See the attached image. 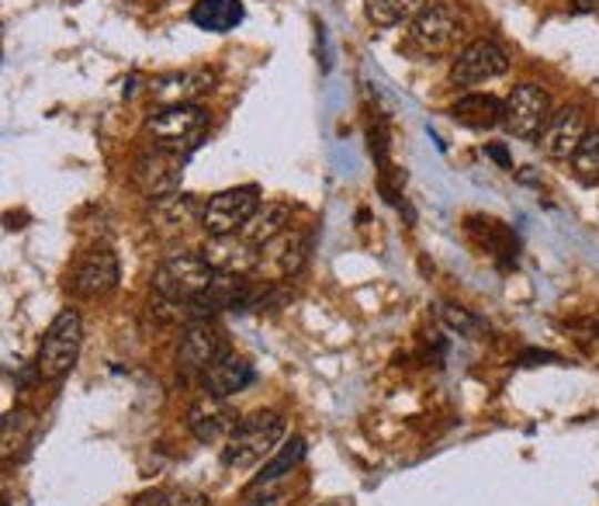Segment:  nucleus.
I'll return each mask as SVG.
<instances>
[{
  "instance_id": "obj_1",
  "label": "nucleus",
  "mask_w": 599,
  "mask_h": 506,
  "mask_svg": "<svg viewBox=\"0 0 599 506\" xmlns=\"http://www.w3.org/2000/svg\"><path fill=\"white\" fill-rule=\"evenodd\" d=\"M142 132H146L150 146L187 156L209 132V111L202 104H163L150 111Z\"/></svg>"
},
{
  "instance_id": "obj_2",
  "label": "nucleus",
  "mask_w": 599,
  "mask_h": 506,
  "mask_svg": "<svg viewBox=\"0 0 599 506\" xmlns=\"http://www.w3.org/2000/svg\"><path fill=\"white\" fill-rule=\"evenodd\" d=\"M284 437V416L261 409L246 419H240V427L233 431V437L222 447V465L225 468H253L264 458L274 455L277 441Z\"/></svg>"
},
{
  "instance_id": "obj_3",
  "label": "nucleus",
  "mask_w": 599,
  "mask_h": 506,
  "mask_svg": "<svg viewBox=\"0 0 599 506\" xmlns=\"http://www.w3.org/2000/svg\"><path fill=\"white\" fill-rule=\"evenodd\" d=\"M219 277V271L202 257V253H170V257L153 271V292L170 302H197Z\"/></svg>"
},
{
  "instance_id": "obj_4",
  "label": "nucleus",
  "mask_w": 599,
  "mask_h": 506,
  "mask_svg": "<svg viewBox=\"0 0 599 506\" xmlns=\"http://www.w3.org/2000/svg\"><path fill=\"white\" fill-rule=\"evenodd\" d=\"M80 344H83V323L77 308H63L55 316L39 344V357H35V375L45 382H60L73 372V364L80 357Z\"/></svg>"
},
{
  "instance_id": "obj_5",
  "label": "nucleus",
  "mask_w": 599,
  "mask_h": 506,
  "mask_svg": "<svg viewBox=\"0 0 599 506\" xmlns=\"http://www.w3.org/2000/svg\"><path fill=\"white\" fill-rule=\"evenodd\" d=\"M264 205L261 188L256 184H240V188H225L205 202L202 212V230L205 236H230L240 233L246 222L256 215V209Z\"/></svg>"
},
{
  "instance_id": "obj_6",
  "label": "nucleus",
  "mask_w": 599,
  "mask_h": 506,
  "mask_svg": "<svg viewBox=\"0 0 599 506\" xmlns=\"http://www.w3.org/2000/svg\"><path fill=\"white\" fill-rule=\"evenodd\" d=\"M551 98L545 88H537V83H520V88H512L509 98L502 101V125L509 129V135L524 139H540L551 122Z\"/></svg>"
},
{
  "instance_id": "obj_7",
  "label": "nucleus",
  "mask_w": 599,
  "mask_h": 506,
  "mask_svg": "<svg viewBox=\"0 0 599 506\" xmlns=\"http://www.w3.org/2000/svg\"><path fill=\"white\" fill-rule=\"evenodd\" d=\"M465 36V14L454 4H426V11L413 21L409 42L423 55H444Z\"/></svg>"
},
{
  "instance_id": "obj_8",
  "label": "nucleus",
  "mask_w": 599,
  "mask_h": 506,
  "mask_svg": "<svg viewBox=\"0 0 599 506\" xmlns=\"http://www.w3.org/2000/svg\"><path fill=\"white\" fill-rule=\"evenodd\" d=\"M181 178H184V153L150 146L132 163V181L142 194H146V199H166V194H177Z\"/></svg>"
},
{
  "instance_id": "obj_9",
  "label": "nucleus",
  "mask_w": 599,
  "mask_h": 506,
  "mask_svg": "<svg viewBox=\"0 0 599 506\" xmlns=\"http://www.w3.org/2000/svg\"><path fill=\"white\" fill-rule=\"evenodd\" d=\"M225 333L212 323V320H194L184 326L181 344H177V368L184 375H197L209 372L219 357H225Z\"/></svg>"
},
{
  "instance_id": "obj_10",
  "label": "nucleus",
  "mask_w": 599,
  "mask_h": 506,
  "mask_svg": "<svg viewBox=\"0 0 599 506\" xmlns=\"http://www.w3.org/2000/svg\"><path fill=\"white\" fill-rule=\"evenodd\" d=\"M308 250H312L308 233H298V230L281 233L277 240L261 246V261H256L253 277H261V281H288V277H295L308 261Z\"/></svg>"
},
{
  "instance_id": "obj_11",
  "label": "nucleus",
  "mask_w": 599,
  "mask_h": 506,
  "mask_svg": "<svg viewBox=\"0 0 599 506\" xmlns=\"http://www.w3.org/2000/svg\"><path fill=\"white\" fill-rule=\"evenodd\" d=\"M506 70H509V60L502 45H496L493 39H475L458 52V60L450 67V80L458 83V88H475V83L502 77Z\"/></svg>"
},
{
  "instance_id": "obj_12",
  "label": "nucleus",
  "mask_w": 599,
  "mask_h": 506,
  "mask_svg": "<svg viewBox=\"0 0 599 506\" xmlns=\"http://www.w3.org/2000/svg\"><path fill=\"white\" fill-rule=\"evenodd\" d=\"M119 274H122V267H119L115 253H111L108 246H94L77 261V267L70 274V289L80 298H101L108 292H115Z\"/></svg>"
},
{
  "instance_id": "obj_13",
  "label": "nucleus",
  "mask_w": 599,
  "mask_h": 506,
  "mask_svg": "<svg viewBox=\"0 0 599 506\" xmlns=\"http://www.w3.org/2000/svg\"><path fill=\"white\" fill-rule=\"evenodd\" d=\"M240 427V416L236 409L230 406V399L222 396H197L187 409V431L202 441V444H219V441H230L233 431Z\"/></svg>"
},
{
  "instance_id": "obj_14",
  "label": "nucleus",
  "mask_w": 599,
  "mask_h": 506,
  "mask_svg": "<svg viewBox=\"0 0 599 506\" xmlns=\"http://www.w3.org/2000/svg\"><path fill=\"white\" fill-rule=\"evenodd\" d=\"M586 135V111L579 104H565L561 111H555L545 135H540V150L548 160H572Z\"/></svg>"
},
{
  "instance_id": "obj_15",
  "label": "nucleus",
  "mask_w": 599,
  "mask_h": 506,
  "mask_svg": "<svg viewBox=\"0 0 599 506\" xmlns=\"http://www.w3.org/2000/svg\"><path fill=\"white\" fill-rule=\"evenodd\" d=\"M202 257L219 271V274H253L256 261H261V246L250 243L243 233H230V236H209L202 246Z\"/></svg>"
},
{
  "instance_id": "obj_16",
  "label": "nucleus",
  "mask_w": 599,
  "mask_h": 506,
  "mask_svg": "<svg viewBox=\"0 0 599 506\" xmlns=\"http://www.w3.org/2000/svg\"><path fill=\"white\" fill-rule=\"evenodd\" d=\"M215 88V70L209 67H191V70H177L166 73L160 80H153V101L156 108L163 104H197V98H205Z\"/></svg>"
},
{
  "instance_id": "obj_17",
  "label": "nucleus",
  "mask_w": 599,
  "mask_h": 506,
  "mask_svg": "<svg viewBox=\"0 0 599 506\" xmlns=\"http://www.w3.org/2000/svg\"><path fill=\"white\" fill-rule=\"evenodd\" d=\"M202 212H205V205L197 202L194 194H184V191L166 194V199H153V205H150V219H153V226L170 230V233L187 230L194 219L202 222Z\"/></svg>"
},
{
  "instance_id": "obj_18",
  "label": "nucleus",
  "mask_w": 599,
  "mask_h": 506,
  "mask_svg": "<svg viewBox=\"0 0 599 506\" xmlns=\"http://www.w3.org/2000/svg\"><path fill=\"white\" fill-rule=\"evenodd\" d=\"M253 364L236 357V354H225L219 357L212 368L205 372V388L212 392V396H222V399H230L236 396V392H243L246 385H253Z\"/></svg>"
},
{
  "instance_id": "obj_19",
  "label": "nucleus",
  "mask_w": 599,
  "mask_h": 506,
  "mask_svg": "<svg viewBox=\"0 0 599 506\" xmlns=\"http://www.w3.org/2000/svg\"><path fill=\"white\" fill-rule=\"evenodd\" d=\"M288 230H292V205H284V202H264L240 233H243L250 243H256V246H267L271 240H277L281 233H288Z\"/></svg>"
},
{
  "instance_id": "obj_20",
  "label": "nucleus",
  "mask_w": 599,
  "mask_h": 506,
  "mask_svg": "<svg viewBox=\"0 0 599 506\" xmlns=\"http://www.w3.org/2000/svg\"><path fill=\"white\" fill-rule=\"evenodd\" d=\"M191 21L212 36H225L243 21V4L240 0H197L191 8Z\"/></svg>"
},
{
  "instance_id": "obj_21",
  "label": "nucleus",
  "mask_w": 599,
  "mask_h": 506,
  "mask_svg": "<svg viewBox=\"0 0 599 506\" xmlns=\"http://www.w3.org/2000/svg\"><path fill=\"white\" fill-rule=\"evenodd\" d=\"M450 115L468 129H496L502 122V101H496L493 94H465L454 101Z\"/></svg>"
},
{
  "instance_id": "obj_22",
  "label": "nucleus",
  "mask_w": 599,
  "mask_h": 506,
  "mask_svg": "<svg viewBox=\"0 0 599 506\" xmlns=\"http://www.w3.org/2000/svg\"><path fill=\"white\" fill-rule=\"evenodd\" d=\"M468 233L471 236H478V243L493 253V257H499L502 264H509V261H517V236H512L502 222H496V219H478V215H471L468 219Z\"/></svg>"
},
{
  "instance_id": "obj_23",
  "label": "nucleus",
  "mask_w": 599,
  "mask_h": 506,
  "mask_svg": "<svg viewBox=\"0 0 599 506\" xmlns=\"http://www.w3.org/2000/svg\"><path fill=\"white\" fill-rule=\"evenodd\" d=\"M426 11V0H367L364 14L378 28H395L403 21H416Z\"/></svg>"
},
{
  "instance_id": "obj_24",
  "label": "nucleus",
  "mask_w": 599,
  "mask_h": 506,
  "mask_svg": "<svg viewBox=\"0 0 599 506\" xmlns=\"http://www.w3.org/2000/svg\"><path fill=\"white\" fill-rule=\"evenodd\" d=\"M305 458V441L302 437H292L288 444L281 447V452L264 465V472L256 475V483L250 486V493H261V489H267V486H274V483H281L284 475H288L298 462Z\"/></svg>"
},
{
  "instance_id": "obj_25",
  "label": "nucleus",
  "mask_w": 599,
  "mask_h": 506,
  "mask_svg": "<svg viewBox=\"0 0 599 506\" xmlns=\"http://www.w3.org/2000/svg\"><path fill=\"white\" fill-rule=\"evenodd\" d=\"M437 316L444 320V326H447L450 333L468 336V341H481V336L489 333V323H485L481 316H475L471 308H465V305H450V302H444V305L437 308Z\"/></svg>"
},
{
  "instance_id": "obj_26",
  "label": "nucleus",
  "mask_w": 599,
  "mask_h": 506,
  "mask_svg": "<svg viewBox=\"0 0 599 506\" xmlns=\"http://www.w3.org/2000/svg\"><path fill=\"white\" fill-rule=\"evenodd\" d=\"M132 506H209V496L197 489H184V486H166V489H150L135 496Z\"/></svg>"
},
{
  "instance_id": "obj_27",
  "label": "nucleus",
  "mask_w": 599,
  "mask_h": 506,
  "mask_svg": "<svg viewBox=\"0 0 599 506\" xmlns=\"http://www.w3.org/2000/svg\"><path fill=\"white\" fill-rule=\"evenodd\" d=\"M572 166H576V178H579L586 188H596V184H599V129L582 139L579 153L572 156Z\"/></svg>"
},
{
  "instance_id": "obj_28",
  "label": "nucleus",
  "mask_w": 599,
  "mask_h": 506,
  "mask_svg": "<svg viewBox=\"0 0 599 506\" xmlns=\"http://www.w3.org/2000/svg\"><path fill=\"white\" fill-rule=\"evenodd\" d=\"M32 416H28V413H8L4 416V455H11V452H18V447L24 444V437L28 434H32Z\"/></svg>"
},
{
  "instance_id": "obj_29",
  "label": "nucleus",
  "mask_w": 599,
  "mask_h": 506,
  "mask_svg": "<svg viewBox=\"0 0 599 506\" xmlns=\"http://www.w3.org/2000/svg\"><path fill=\"white\" fill-rule=\"evenodd\" d=\"M534 361H555V354H548V351H527L520 357V364H534Z\"/></svg>"
},
{
  "instance_id": "obj_30",
  "label": "nucleus",
  "mask_w": 599,
  "mask_h": 506,
  "mask_svg": "<svg viewBox=\"0 0 599 506\" xmlns=\"http://www.w3.org/2000/svg\"><path fill=\"white\" fill-rule=\"evenodd\" d=\"M572 326H579V330H586V333L599 336V320H596V316H592V320H582V323H572Z\"/></svg>"
},
{
  "instance_id": "obj_31",
  "label": "nucleus",
  "mask_w": 599,
  "mask_h": 506,
  "mask_svg": "<svg viewBox=\"0 0 599 506\" xmlns=\"http://www.w3.org/2000/svg\"><path fill=\"white\" fill-rule=\"evenodd\" d=\"M489 156H493V160H499L502 166H509V156H506V150H499V146H489Z\"/></svg>"
},
{
  "instance_id": "obj_32",
  "label": "nucleus",
  "mask_w": 599,
  "mask_h": 506,
  "mask_svg": "<svg viewBox=\"0 0 599 506\" xmlns=\"http://www.w3.org/2000/svg\"><path fill=\"white\" fill-rule=\"evenodd\" d=\"M599 0H576V11H596Z\"/></svg>"
},
{
  "instance_id": "obj_33",
  "label": "nucleus",
  "mask_w": 599,
  "mask_h": 506,
  "mask_svg": "<svg viewBox=\"0 0 599 506\" xmlns=\"http://www.w3.org/2000/svg\"><path fill=\"white\" fill-rule=\"evenodd\" d=\"M326 506H333V503H326Z\"/></svg>"
}]
</instances>
